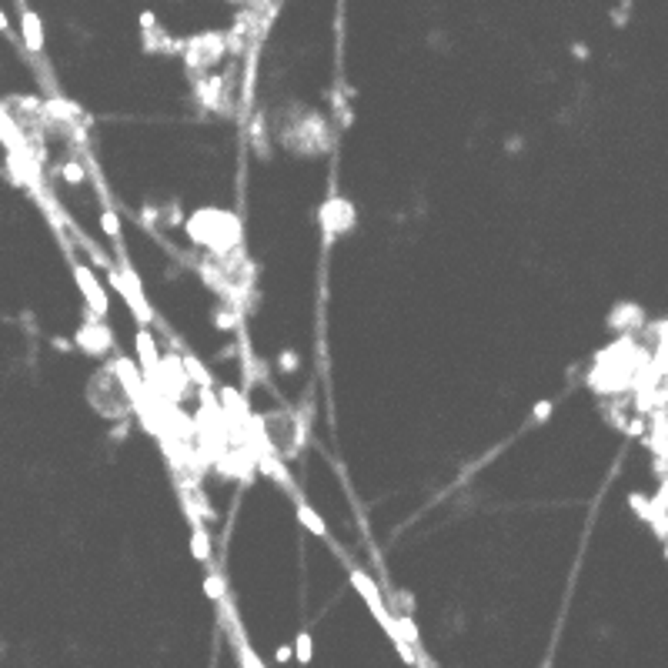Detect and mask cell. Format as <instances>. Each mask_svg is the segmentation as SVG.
Returning a JSON list of instances; mask_svg holds the SVG:
<instances>
[{
  "label": "cell",
  "mask_w": 668,
  "mask_h": 668,
  "mask_svg": "<svg viewBox=\"0 0 668 668\" xmlns=\"http://www.w3.org/2000/svg\"><path fill=\"white\" fill-rule=\"evenodd\" d=\"M294 655H298V662H311V638H307V632H301L298 635V641H294Z\"/></svg>",
  "instance_id": "1"
},
{
  "label": "cell",
  "mask_w": 668,
  "mask_h": 668,
  "mask_svg": "<svg viewBox=\"0 0 668 668\" xmlns=\"http://www.w3.org/2000/svg\"><path fill=\"white\" fill-rule=\"evenodd\" d=\"M228 3H238V7H247V14H254V10H271L277 0H228Z\"/></svg>",
  "instance_id": "2"
},
{
  "label": "cell",
  "mask_w": 668,
  "mask_h": 668,
  "mask_svg": "<svg viewBox=\"0 0 668 668\" xmlns=\"http://www.w3.org/2000/svg\"><path fill=\"white\" fill-rule=\"evenodd\" d=\"M274 658H277V662H288V658H291V648H277V655H274Z\"/></svg>",
  "instance_id": "3"
}]
</instances>
